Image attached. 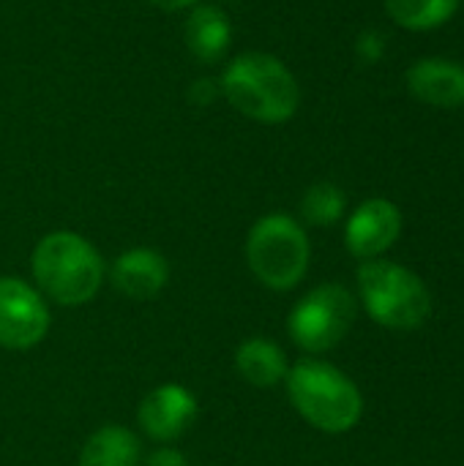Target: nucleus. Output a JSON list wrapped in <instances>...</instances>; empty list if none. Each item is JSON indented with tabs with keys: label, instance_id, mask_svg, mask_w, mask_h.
Masks as SVG:
<instances>
[{
	"label": "nucleus",
	"instance_id": "obj_1",
	"mask_svg": "<svg viewBox=\"0 0 464 466\" xmlns=\"http://www.w3.org/2000/svg\"><path fill=\"white\" fill-rule=\"evenodd\" d=\"M230 106L257 123H287L301 104V87L293 71L268 52H243L232 57L219 79Z\"/></svg>",
	"mask_w": 464,
	"mask_h": 466
},
{
	"label": "nucleus",
	"instance_id": "obj_2",
	"mask_svg": "<svg viewBox=\"0 0 464 466\" xmlns=\"http://www.w3.org/2000/svg\"><path fill=\"white\" fill-rule=\"evenodd\" d=\"M36 287L57 306H85L104 284V259L90 240L77 232L44 235L30 257Z\"/></svg>",
	"mask_w": 464,
	"mask_h": 466
},
{
	"label": "nucleus",
	"instance_id": "obj_3",
	"mask_svg": "<svg viewBox=\"0 0 464 466\" xmlns=\"http://www.w3.org/2000/svg\"><path fill=\"white\" fill-rule=\"evenodd\" d=\"M284 382L290 404L317 431L345 434L358 426L364 415L361 390L336 366L306 358L290 366Z\"/></svg>",
	"mask_w": 464,
	"mask_h": 466
},
{
	"label": "nucleus",
	"instance_id": "obj_4",
	"mask_svg": "<svg viewBox=\"0 0 464 466\" xmlns=\"http://www.w3.org/2000/svg\"><path fill=\"white\" fill-rule=\"evenodd\" d=\"M358 292L366 314L391 330H416L432 314L427 284L388 259H369L358 270Z\"/></svg>",
	"mask_w": 464,
	"mask_h": 466
},
{
	"label": "nucleus",
	"instance_id": "obj_5",
	"mask_svg": "<svg viewBox=\"0 0 464 466\" xmlns=\"http://www.w3.org/2000/svg\"><path fill=\"white\" fill-rule=\"evenodd\" d=\"M309 238L304 227L284 216V213H271L263 216L246 238V262L254 279L273 289V292H287L301 284L309 268Z\"/></svg>",
	"mask_w": 464,
	"mask_h": 466
},
{
	"label": "nucleus",
	"instance_id": "obj_6",
	"mask_svg": "<svg viewBox=\"0 0 464 466\" xmlns=\"http://www.w3.org/2000/svg\"><path fill=\"white\" fill-rule=\"evenodd\" d=\"M358 314L353 292L342 284H320L306 292L287 317L290 339L309 355H323L345 341Z\"/></svg>",
	"mask_w": 464,
	"mask_h": 466
},
{
	"label": "nucleus",
	"instance_id": "obj_7",
	"mask_svg": "<svg viewBox=\"0 0 464 466\" xmlns=\"http://www.w3.org/2000/svg\"><path fill=\"white\" fill-rule=\"evenodd\" d=\"M49 311L44 295L14 276H0V347L30 350L44 341Z\"/></svg>",
	"mask_w": 464,
	"mask_h": 466
},
{
	"label": "nucleus",
	"instance_id": "obj_8",
	"mask_svg": "<svg viewBox=\"0 0 464 466\" xmlns=\"http://www.w3.org/2000/svg\"><path fill=\"white\" fill-rule=\"evenodd\" d=\"M197 412L200 407L191 390H186L183 385H159L142 399L137 410V423L145 437L167 445L180 440L194 426Z\"/></svg>",
	"mask_w": 464,
	"mask_h": 466
},
{
	"label": "nucleus",
	"instance_id": "obj_9",
	"mask_svg": "<svg viewBox=\"0 0 464 466\" xmlns=\"http://www.w3.org/2000/svg\"><path fill=\"white\" fill-rule=\"evenodd\" d=\"M402 232V213L388 199H366L345 227V243L353 257L369 262L386 254Z\"/></svg>",
	"mask_w": 464,
	"mask_h": 466
},
{
	"label": "nucleus",
	"instance_id": "obj_10",
	"mask_svg": "<svg viewBox=\"0 0 464 466\" xmlns=\"http://www.w3.org/2000/svg\"><path fill=\"white\" fill-rule=\"evenodd\" d=\"M170 281V262L156 248H129L112 265V287L129 300H153Z\"/></svg>",
	"mask_w": 464,
	"mask_h": 466
},
{
	"label": "nucleus",
	"instance_id": "obj_11",
	"mask_svg": "<svg viewBox=\"0 0 464 466\" xmlns=\"http://www.w3.org/2000/svg\"><path fill=\"white\" fill-rule=\"evenodd\" d=\"M410 93L438 109H457L464 104V66L446 57L416 60L407 71Z\"/></svg>",
	"mask_w": 464,
	"mask_h": 466
},
{
	"label": "nucleus",
	"instance_id": "obj_12",
	"mask_svg": "<svg viewBox=\"0 0 464 466\" xmlns=\"http://www.w3.org/2000/svg\"><path fill=\"white\" fill-rule=\"evenodd\" d=\"M183 38H186V46L194 55V60L213 66L227 55V49L232 44V27L222 8L194 5L186 19Z\"/></svg>",
	"mask_w": 464,
	"mask_h": 466
},
{
	"label": "nucleus",
	"instance_id": "obj_13",
	"mask_svg": "<svg viewBox=\"0 0 464 466\" xmlns=\"http://www.w3.org/2000/svg\"><path fill=\"white\" fill-rule=\"evenodd\" d=\"M235 371L252 388H276L284 382L290 366L279 344L268 339H246L235 350Z\"/></svg>",
	"mask_w": 464,
	"mask_h": 466
},
{
	"label": "nucleus",
	"instance_id": "obj_14",
	"mask_svg": "<svg viewBox=\"0 0 464 466\" xmlns=\"http://www.w3.org/2000/svg\"><path fill=\"white\" fill-rule=\"evenodd\" d=\"M142 445L126 426H101L88 437L79 453V466H139Z\"/></svg>",
	"mask_w": 464,
	"mask_h": 466
},
{
	"label": "nucleus",
	"instance_id": "obj_15",
	"mask_svg": "<svg viewBox=\"0 0 464 466\" xmlns=\"http://www.w3.org/2000/svg\"><path fill=\"white\" fill-rule=\"evenodd\" d=\"M459 0H386L391 19L407 30H432L451 19Z\"/></svg>",
	"mask_w": 464,
	"mask_h": 466
},
{
	"label": "nucleus",
	"instance_id": "obj_16",
	"mask_svg": "<svg viewBox=\"0 0 464 466\" xmlns=\"http://www.w3.org/2000/svg\"><path fill=\"white\" fill-rule=\"evenodd\" d=\"M345 191L334 183H314L301 199V216L312 227H331L345 216Z\"/></svg>",
	"mask_w": 464,
	"mask_h": 466
},
{
	"label": "nucleus",
	"instance_id": "obj_17",
	"mask_svg": "<svg viewBox=\"0 0 464 466\" xmlns=\"http://www.w3.org/2000/svg\"><path fill=\"white\" fill-rule=\"evenodd\" d=\"M219 93H222L219 82H213V79H208V76L194 79V82L189 85V101H191L194 106H211V104L216 101Z\"/></svg>",
	"mask_w": 464,
	"mask_h": 466
},
{
	"label": "nucleus",
	"instance_id": "obj_18",
	"mask_svg": "<svg viewBox=\"0 0 464 466\" xmlns=\"http://www.w3.org/2000/svg\"><path fill=\"white\" fill-rule=\"evenodd\" d=\"M145 466H189V461L183 453H178L172 448H159L145 459Z\"/></svg>",
	"mask_w": 464,
	"mask_h": 466
},
{
	"label": "nucleus",
	"instance_id": "obj_19",
	"mask_svg": "<svg viewBox=\"0 0 464 466\" xmlns=\"http://www.w3.org/2000/svg\"><path fill=\"white\" fill-rule=\"evenodd\" d=\"M358 49H361V55H364L366 60H377V57H380V52H383L380 35H377V33H366V35H361Z\"/></svg>",
	"mask_w": 464,
	"mask_h": 466
},
{
	"label": "nucleus",
	"instance_id": "obj_20",
	"mask_svg": "<svg viewBox=\"0 0 464 466\" xmlns=\"http://www.w3.org/2000/svg\"><path fill=\"white\" fill-rule=\"evenodd\" d=\"M148 3L159 5L161 11H180V8H189V5H194L197 0H148Z\"/></svg>",
	"mask_w": 464,
	"mask_h": 466
},
{
	"label": "nucleus",
	"instance_id": "obj_21",
	"mask_svg": "<svg viewBox=\"0 0 464 466\" xmlns=\"http://www.w3.org/2000/svg\"><path fill=\"white\" fill-rule=\"evenodd\" d=\"M230 3H232V0H230Z\"/></svg>",
	"mask_w": 464,
	"mask_h": 466
}]
</instances>
